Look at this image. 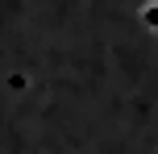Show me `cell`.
<instances>
[{
	"label": "cell",
	"instance_id": "1",
	"mask_svg": "<svg viewBox=\"0 0 158 154\" xmlns=\"http://www.w3.org/2000/svg\"><path fill=\"white\" fill-rule=\"evenodd\" d=\"M137 21H142L146 33H158V0H146V4L137 8Z\"/></svg>",
	"mask_w": 158,
	"mask_h": 154
}]
</instances>
